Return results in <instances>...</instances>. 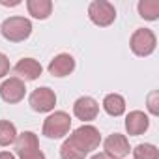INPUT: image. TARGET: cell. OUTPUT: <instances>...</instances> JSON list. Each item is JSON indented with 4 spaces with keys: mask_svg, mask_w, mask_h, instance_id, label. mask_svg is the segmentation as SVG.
Here are the masks:
<instances>
[{
    "mask_svg": "<svg viewBox=\"0 0 159 159\" xmlns=\"http://www.w3.org/2000/svg\"><path fill=\"white\" fill-rule=\"evenodd\" d=\"M99 142H101L99 129L90 124H83L62 142L60 157L62 159H84L99 146Z\"/></svg>",
    "mask_w": 159,
    "mask_h": 159,
    "instance_id": "obj_1",
    "label": "cell"
},
{
    "mask_svg": "<svg viewBox=\"0 0 159 159\" xmlns=\"http://www.w3.org/2000/svg\"><path fill=\"white\" fill-rule=\"evenodd\" d=\"M0 34L4 36V39L11 43H21L30 38L32 34V23L26 17H8L2 25H0Z\"/></svg>",
    "mask_w": 159,
    "mask_h": 159,
    "instance_id": "obj_2",
    "label": "cell"
},
{
    "mask_svg": "<svg viewBox=\"0 0 159 159\" xmlns=\"http://www.w3.org/2000/svg\"><path fill=\"white\" fill-rule=\"evenodd\" d=\"M69 129H71V118L64 111H56V112L49 114L43 122V135L52 140L66 137L69 133Z\"/></svg>",
    "mask_w": 159,
    "mask_h": 159,
    "instance_id": "obj_3",
    "label": "cell"
},
{
    "mask_svg": "<svg viewBox=\"0 0 159 159\" xmlns=\"http://www.w3.org/2000/svg\"><path fill=\"white\" fill-rule=\"evenodd\" d=\"M88 17L96 26H111L116 19V8L107 0H94L88 6Z\"/></svg>",
    "mask_w": 159,
    "mask_h": 159,
    "instance_id": "obj_4",
    "label": "cell"
},
{
    "mask_svg": "<svg viewBox=\"0 0 159 159\" xmlns=\"http://www.w3.org/2000/svg\"><path fill=\"white\" fill-rule=\"evenodd\" d=\"M155 45H157V38L150 28H137L131 34L129 47H131L133 54H137V56H150L155 51Z\"/></svg>",
    "mask_w": 159,
    "mask_h": 159,
    "instance_id": "obj_5",
    "label": "cell"
},
{
    "mask_svg": "<svg viewBox=\"0 0 159 159\" xmlns=\"http://www.w3.org/2000/svg\"><path fill=\"white\" fill-rule=\"evenodd\" d=\"M28 105L34 112H51L56 105V94L49 86L36 88L28 98Z\"/></svg>",
    "mask_w": 159,
    "mask_h": 159,
    "instance_id": "obj_6",
    "label": "cell"
},
{
    "mask_svg": "<svg viewBox=\"0 0 159 159\" xmlns=\"http://www.w3.org/2000/svg\"><path fill=\"white\" fill-rule=\"evenodd\" d=\"M25 94H26V88L19 77H10L0 84V98L10 105L21 103L25 99Z\"/></svg>",
    "mask_w": 159,
    "mask_h": 159,
    "instance_id": "obj_7",
    "label": "cell"
},
{
    "mask_svg": "<svg viewBox=\"0 0 159 159\" xmlns=\"http://www.w3.org/2000/svg\"><path fill=\"white\" fill-rule=\"evenodd\" d=\"M103 148H105V153L111 157V159H124L125 155H129L131 152V146H129V140L125 135L122 133H112L105 139L103 142Z\"/></svg>",
    "mask_w": 159,
    "mask_h": 159,
    "instance_id": "obj_8",
    "label": "cell"
},
{
    "mask_svg": "<svg viewBox=\"0 0 159 159\" xmlns=\"http://www.w3.org/2000/svg\"><path fill=\"white\" fill-rule=\"evenodd\" d=\"M73 114L83 122H92L99 114V103L90 96H83L73 103Z\"/></svg>",
    "mask_w": 159,
    "mask_h": 159,
    "instance_id": "obj_9",
    "label": "cell"
},
{
    "mask_svg": "<svg viewBox=\"0 0 159 159\" xmlns=\"http://www.w3.org/2000/svg\"><path fill=\"white\" fill-rule=\"evenodd\" d=\"M47 69H49V73L52 77H67L75 69V58L71 54H67V52H60L51 60Z\"/></svg>",
    "mask_w": 159,
    "mask_h": 159,
    "instance_id": "obj_10",
    "label": "cell"
},
{
    "mask_svg": "<svg viewBox=\"0 0 159 159\" xmlns=\"http://www.w3.org/2000/svg\"><path fill=\"white\" fill-rule=\"evenodd\" d=\"M148 127H150V118L142 111H131L125 116V131H127V135L139 137V135L146 133Z\"/></svg>",
    "mask_w": 159,
    "mask_h": 159,
    "instance_id": "obj_11",
    "label": "cell"
},
{
    "mask_svg": "<svg viewBox=\"0 0 159 159\" xmlns=\"http://www.w3.org/2000/svg\"><path fill=\"white\" fill-rule=\"evenodd\" d=\"M13 71L19 75L21 81H23V79H25V81H36L38 77H41L43 67H41V64H39L38 60H34V58H21V60L15 64Z\"/></svg>",
    "mask_w": 159,
    "mask_h": 159,
    "instance_id": "obj_12",
    "label": "cell"
},
{
    "mask_svg": "<svg viewBox=\"0 0 159 159\" xmlns=\"http://www.w3.org/2000/svg\"><path fill=\"white\" fill-rule=\"evenodd\" d=\"M15 152H17V155L21 157V155H25V153H28V152H34V150H39V140H38V135L36 133H32V131H25V133H21V135H17V139H15Z\"/></svg>",
    "mask_w": 159,
    "mask_h": 159,
    "instance_id": "obj_13",
    "label": "cell"
},
{
    "mask_svg": "<svg viewBox=\"0 0 159 159\" xmlns=\"http://www.w3.org/2000/svg\"><path fill=\"white\" fill-rule=\"evenodd\" d=\"M26 10H28V13L34 19L45 21L52 13V2H51V0H28V2H26Z\"/></svg>",
    "mask_w": 159,
    "mask_h": 159,
    "instance_id": "obj_14",
    "label": "cell"
},
{
    "mask_svg": "<svg viewBox=\"0 0 159 159\" xmlns=\"http://www.w3.org/2000/svg\"><path fill=\"white\" fill-rule=\"evenodd\" d=\"M103 109L109 116H122L125 112V99L120 94H107L103 99Z\"/></svg>",
    "mask_w": 159,
    "mask_h": 159,
    "instance_id": "obj_15",
    "label": "cell"
},
{
    "mask_svg": "<svg viewBox=\"0 0 159 159\" xmlns=\"http://www.w3.org/2000/svg\"><path fill=\"white\" fill-rule=\"evenodd\" d=\"M139 15L146 21H157L159 19V0H140L139 6Z\"/></svg>",
    "mask_w": 159,
    "mask_h": 159,
    "instance_id": "obj_16",
    "label": "cell"
},
{
    "mask_svg": "<svg viewBox=\"0 0 159 159\" xmlns=\"http://www.w3.org/2000/svg\"><path fill=\"white\" fill-rule=\"evenodd\" d=\"M17 139V127L10 120H0V146H10Z\"/></svg>",
    "mask_w": 159,
    "mask_h": 159,
    "instance_id": "obj_17",
    "label": "cell"
},
{
    "mask_svg": "<svg viewBox=\"0 0 159 159\" xmlns=\"http://www.w3.org/2000/svg\"><path fill=\"white\" fill-rule=\"evenodd\" d=\"M133 159H159V150L155 144H150V142L139 144L133 150Z\"/></svg>",
    "mask_w": 159,
    "mask_h": 159,
    "instance_id": "obj_18",
    "label": "cell"
},
{
    "mask_svg": "<svg viewBox=\"0 0 159 159\" xmlns=\"http://www.w3.org/2000/svg\"><path fill=\"white\" fill-rule=\"evenodd\" d=\"M148 111L153 114V116H159V92L153 90L150 96H148Z\"/></svg>",
    "mask_w": 159,
    "mask_h": 159,
    "instance_id": "obj_19",
    "label": "cell"
},
{
    "mask_svg": "<svg viewBox=\"0 0 159 159\" xmlns=\"http://www.w3.org/2000/svg\"><path fill=\"white\" fill-rule=\"evenodd\" d=\"M10 73V60L4 52H0V79H4Z\"/></svg>",
    "mask_w": 159,
    "mask_h": 159,
    "instance_id": "obj_20",
    "label": "cell"
},
{
    "mask_svg": "<svg viewBox=\"0 0 159 159\" xmlns=\"http://www.w3.org/2000/svg\"><path fill=\"white\" fill-rule=\"evenodd\" d=\"M19 159H45V153L41 150H34V152H28V153L21 155Z\"/></svg>",
    "mask_w": 159,
    "mask_h": 159,
    "instance_id": "obj_21",
    "label": "cell"
},
{
    "mask_svg": "<svg viewBox=\"0 0 159 159\" xmlns=\"http://www.w3.org/2000/svg\"><path fill=\"white\" fill-rule=\"evenodd\" d=\"M0 159H15V155L10 152H0Z\"/></svg>",
    "mask_w": 159,
    "mask_h": 159,
    "instance_id": "obj_22",
    "label": "cell"
},
{
    "mask_svg": "<svg viewBox=\"0 0 159 159\" xmlns=\"http://www.w3.org/2000/svg\"><path fill=\"white\" fill-rule=\"evenodd\" d=\"M92 159H111L105 152H101V153H96V155H92Z\"/></svg>",
    "mask_w": 159,
    "mask_h": 159,
    "instance_id": "obj_23",
    "label": "cell"
}]
</instances>
